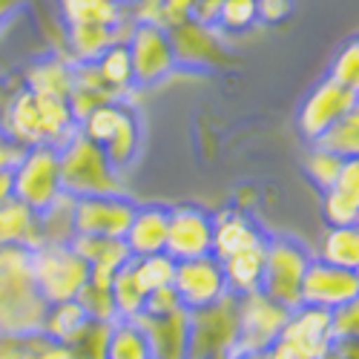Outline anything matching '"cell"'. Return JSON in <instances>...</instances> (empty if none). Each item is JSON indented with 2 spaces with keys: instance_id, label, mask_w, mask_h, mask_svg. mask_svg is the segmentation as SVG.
<instances>
[{
  "instance_id": "25",
  "label": "cell",
  "mask_w": 359,
  "mask_h": 359,
  "mask_svg": "<svg viewBox=\"0 0 359 359\" xmlns=\"http://www.w3.org/2000/svg\"><path fill=\"white\" fill-rule=\"evenodd\" d=\"M89 322L86 311L81 308L78 299H64V302H52L46 305L43 322H41V334L49 337L57 345H69Z\"/></svg>"
},
{
  "instance_id": "40",
  "label": "cell",
  "mask_w": 359,
  "mask_h": 359,
  "mask_svg": "<svg viewBox=\"0 0 359 359\" xmlns=\"http://www.w3.org/2000/svg\"><path fill=\"white\" fill-rule=\"evenodd\" d=\"M327 78H334L345 86H356L359 89V43L356 41H348L345 49L334 57V64H331V75Z\"/></svg>"
},
{
  "instance_id": "35",
  "label": "cell",
  "mask_w": 359,
  "mask_h": 359,
  "mask_svg": "<svg viewBox=\"0 0 359 359\" xmlns=\"http://www.w3.org/2000/svg\"><path fill=\"white\" fill-rule=\"evenodd\" d=\"M109 325L101 319H89L83 331L67 345L69 359H107V339H109Z\"/></svg>"
},
{
  "instance_id": "41",
  "label": "cell",
  "mask_w": 359,
  "mask_h": 359,
  "mask_svg": "<svg viewBox=\"0 0 359 359\" xmlns=\"http://www.w3.org/2000/svg\"><path fill=\"white\" fill-rule=\"evenodd\" d=\"M182 299H178L175 287L172 285H161L156 290H149L144 296V308L141 313L144 316H167V313H175V311H182Z\"/></svg>"
},
{
  "instance_id": "52",
  "label": "cell",
  "mask_w": 359,
  "mask_h": 359,
  "mask_svg": "<svg viewBox=\"0 0 359 359\" xmlns=\"http://www.w3.org/2000/svg\"><path fill=\"white\" fill-rule=\"evenodd\" d=\"M207 359H230V353H216V356H207Z\"/></svg>"
},
{
  "instance_id": "36",
  "label": "cell",
  "mask_w": 359,
  "mask_h": 359,
  "mask_svg": "<svg viewBox=\"0 0 359 359\" xmlns=\"http://www.w3.org/2000/svg\"><path fill=\"white\" fill-rule=\"evenodd\" d=\"M133 271L141 282V287L149 293L161 285H172V271H175V259L167 253H153V256H133Z\"/></svg>"
},
{
  "instance_id": "44",
  "label": "cell",
  "mask_w": 359,
  "mask_h": 359,
  "mask_svg": "<svg viewBox=\"0 0 359 359\" xmlns=\"http://www.w3.org/2000/svg\"><path fill=\"white\" fill-rule=\"evenodd\" d=\"M196 0H161V26L170 29L175 23H184L193 18Z\"/></svg>"
},
{
  "instance_id": "28",
  "label": "cell",
  "mask_w": 359,
  "mask_h": 359,
  "mask_svg": "<svg viewBox=\"0 0 359 359\" xmlns=\"http://www.w3.org/2000/svg\"><path fill=\"white\" fill-rule=\"evenodd\" d=\"M107 359H153L147 334L138 319H115L109 325Z\"/></svg>"
},
{
  "instance_id": "7",
  "label": "cell",
  "mask_w": 359,
  "mask_h": 359,
  "mask_svg": "<svg viewBox=\"0 0 359 359\" xmlns=\"http://www.w3.org/2000/svg\"><path fill=\"white\" fill-rule=\"evenodd\" d=\"M334 342L331 311L313 305H296L282 327L279 339L267 348L271 359H319Z\"/></svg>"
},
{
  "instance_id": "33",
  "label": "cell",
  "mask_w": 359,
  "mask_h": 359,
  "mask_svg": "<svg viewBox=\"0 0 359 359\" xmlns=\"http://www.w3.org/2000/svg\"><path fill=\"white\" fill-rule=\"evenodd\" d=\"M313 144L331 149L342 158H359V107L342 115L337 124L327 127Z\"/></svg>"
},
{
  "instance_id": "31",
  "label": "cell",
  "mask_w": 359,
  "mask_h": 359,
  "mask_svg": "<svg viewBox=\"0 0 359 359\" xmlns=\"http://www.w3.org/2000/svg\"><path fill=\"white\" fill-rule=\"evenodd\" d=\"M95 69L101 75V81L112 89V93L124 95L133 86V61H130V49L127 41H115L109 43L98 57H95Z\"/></svg>"
},
{
  "instance_id": "12",
  "label": "cell",
  "mask_w": 359,
  "mask_h": 359,
  "mask_svg": "<svg viewBox=\"0 0 359 359\" xmlns=\"http://www.w3.org/2000/svg\"><path fill=\"white\" fill-rule=\"evenodd\" d=\"M353 299H359V271L327 264V262L313 256L305 276H302L299 305H313V308L334 311L345 302H353Z\"/></svg>"
},
{
  "instance_id": "15",
  "label": "cell",
  "mask_w": 359,
  "mask_h": 359,
  "mask_svg": "<svg viewBox=\"0 0 359 359\" xmlns=\"http://www.w3.org/2000/svg\"><path fill=\"white\" fill-rule=\"evenodd\" d=\"M172 55H175V67L184 69H210L222 67L227 61V52L222 49V41L213 35L210 26H204L198 20H184L167 29Z\"/></svg>"
},
{
  "instance_id": "48",
  "label": "cell",
  "mask_w": 359,
  "mask_h": 359,
  "mask_svg": "<svg viewBox=\"0 0 359 359\" xmlns=\"http://www.w3.org/2000/svg\"><path fill=\"white\" fill-rule=\"evenodd\" d=\"M12 170H0V207L12 198Z\"/></svg>"
},
{
  "instance_id": "21",
  "label": "cell",
  "mask_w": 359,
  "mask_h": 359,
  "mask_svg": "<svg viewBox=\"0 0 359 359\" xmlns=\"http://www.w3.org/2000/svg\"><path fill=\"white\" fill-rule=\"evenodd\" d=\"M104 153L112 164L115 172H124L133 167V161L138 158V149H141V118L133 107H121V118L112 130V135L101 144Z\"/></svg>"
},
{
  "instance_id": "18",
  "label": "cell",
  "mask_w": 359,
  "mask_h": 359,
  "mask_svg": "<svg viewBox=\"0 0 359 359\" xmlns=\"http://www.w3.org/2000/svg\"><path fill=\"white\" fill-rule=\"evenodd\" d=\"M322 219L327 227L359 224V158H345L337 184L322 190Z\"/></svg>"
},
{
  "instance_id": "2",
  "label": "cell",
  "mask_w": 359,
  "mask_h": 359,
  "mask_svg": "<svg viewBox=\"0 0 359 359\" xmlns=\"http://www.w3.org/2000/svg\"><path fill=\"white\" fill-rule=\"evenodd\" d=\"M57 167H61V190L72 198L101 196V193H124L121 172H115L104 147L89 141L81 130H75L57 147Z\"/></svg>"
},
{
  "instance_id": "37",
  "label": "cell",
  "mask_w": 359,
  "mask_h": 359,
  "mask_svg": "<svg viewBox=\"0 0 359 359\" xmlns=\"http://www.w3.org/2000/svg\"><path fill=\"white\" fill-rule=\"evenodd\" d=\"M121 107H124L121 101H107V104L95 107L93 112H86L81 121H78V130H81L89 141L104 144V141L112 135L118 118H121Z\"/></svg>"
},
{
  "instance_id": "34",
  "label": "cell",
  "mask_w": 359,
  "mask_h": 359,
  "mask_svg": "<svg viewBox=\"0 0 359 359\" xmlns=\"http://www.w3.org/2000/svg\"><path fill=\"white\" fill-rule=\"evenodd\" d=\"M342 164H345L342 156H337V153H331V149L313 144L311 153L305 156V164H302V167H305L308 182L322 193V190H327V187L337 184V178H339V172H342Z\"/></svg>"
},
{
  "instance_id": "9",
  "label": "cell",
  "mask_w": 359,
  "mask_h": 359,
  "mask_svg": "<svg viewBox=\"0 0 359 359\" xmlns=\"http://www.w3.org/2000/svg\"><path fill=\"white\" fill-rule=\"evenodd\" d=\"M290 316V308L262 290L238 296V339L233 351H264L271 348ZM230 351V353H233Z\"/></svg>"
},
{
  "instance_id": "29",
  "label": "cell",
  "mask_w": 359,
  "mask_h": 359,
  "mask_svg": "<svg viewBox=\"0 0 359 359\" xmlns=\"http://www.w3.org/2000/svg\"><path fill=\"white\" fill-rule=\"evenodd\" d=\"M61 12H64L67 26L72 23L121 26L124 23L121 0H61Z\"/></svg>"
},
{
  "instance_id": "11",
  "label": "cell",
  "mask_w": 359,
  "mask_h": 359,
  "mask_svg": "<svg viewBox=\"0 0 359 359\" xmlns=\"http://www.w3.org/2000/svg\"><path fill=\"white\" fill-rule=\"evenodd\" d=\"M356 107H359V89L356 86H345L334 78H325L311 89V95L302 101V107H299L296 127L305 141L313 144L327 127L337 124L342 115H348Z\"/></svg>"
},
{
  "instance_id": "39",
  "label": "cell",
  "mask_w": 359,
  "mask_h": 359,
  "mask_svg": "<svg viewBox=\"0 0 359 359\" xmlns=\"http://www.w3.org/2000/svg\"><path fill=\"white\" fill-rule=\"evenodd\" d=\"M216 23L224 32H248L256 23V0H222Z\"/></svg>"
},
{
  "instance_id": "50",
  "label": "cell",
  "mask_w": 359,
  "mask_h": 359,
  "mask_svg": "<svg viewBox=\"0 0 359 359\" xmlns=\"http://www.w3.org/2000/svg\"><path fill=\"white\" fill-rule=\"evenodd\" d=\"M18 4H20V0H0V20H4V18H6Z\"/></svg>"
},
{
  "instance_id": "46",
  "label": "cell",
  "mask_w": 359,
  "mask_h": 359,
  "mask_svg": "<svg viewBox=\"0 0 359 359\" xmlns=\"http://www.w3.org/2000/svg\"><path fill=\"white\" fill-rule=\"evenodd\" d=\"M135 23H158L161 26V0H138Z\"/></svg>"
},
{
  "instance_id": "47",
  "label": "cell",
  "mask_w": 359,
  "mask_h": 359,
  "mask_svg": "<svg viewBox=\"0 0 359 359\" xmlns=\"http://www.w3.org/2000/svg\"><path fill=\"white\" fill-rule=\"evenodd\" d=\"M219 6H222V0H196L193 20H198L204 26H213L216 23V15H219Z\"/></svg>"
},
{
  "instance_id": "43",
  "label": "cell",
  "mask_w": 359,
  "mask_h": 359,
  "mask_svg": "<svg viewBox=\"0 0 359 359\" xmlns=\"http://www.w3.org/2000/svg\"><path fill=\"white\" fill-rule=\"evenodd\" d=\"M296 0H256V20L267 26H279L293 15Z\"/></svg>"
},
{
  "instance_id": "13",
  "label": "cell",
  "mask_w": 359,
  "mask_h": 359,
  "mask_svg": "<svg viewBox=\"0 0 359 359\" xmlns=\"http://www.w3.org/2000/svg\"><path fill=\"white\" fill-rule=\"evenodd\" d=\"M164 253L172 256L175 262L213 253V213L198 204L170 207Z\"/></svg>"
},
{
  "instance_id": "20",
  "label": "cell",
  "mask_w": 359,
  "mask_h": 359,
  "mask_svg": "<svg viewBox=\"0 0 359 359\" xmlns=\"http://www.w3.org/2000/svg\"><path fill=\"white\" fill-rule=\"evenodd\" d=\"M69 245L89 262V279L109 285L112 276L133 259L124 238H101V236H72Z\"/></svg>"
},
{
  "instance_id": "1",
  "label": "cell",
  "mask_w": 359,
  "mask_h": 359,
  "mask_svg": "<svg viewBox=\"0 0 359 359\" xmlns=\"http://www.w3.org/2000/svg\"><path fill=\"white\" fill-rule=\"evenodd\" d=\"M46 302L35 287L32 248H0V334L41 331Z\"/></svg>"
},
{
  "instance_id": "16",
  "label": "cell",
  "mask_w": 359,
  "mask_h": 359,
  "mask_svg": "<svg viewBox=\"0 0 359 359\" xmlns=\"http://www.w3.org/2000/svg\"><path fill=\"white\" fill-rule=\"evenodd\" d=\"M267 242L264 227L248 213V210H219L213 213V256L224 259L238 250L259 248Z\"/></svg>"
},
{
  "instance_id": "26",
  "label": "cell",
  "mask_w": 359,
  "mask_h": 359,
  "mask_svg": "<svg viewBox=\"0 0 359 359\" xmlns=\"http://www.w3.org/2000/svg\"><path fill=\"white\" fill-rule=\"evenodd\" d=\"M72 83H75V67L64 64L61 57L41 61L26 72V89L29 93H38V95H55V98L69 101Z\"/></svg>"
},
{
  "instance_id": "3",
  "label": "cell",
  "mask_w": 359,
  "mask_h": 359,
  "mask_svg": "<svg viewBox=\"0 0 359 359\" xmlns=\"http://www.w3.org/2000/svg\"><path fill=\"white\" fill-rule=\"evenodd\" d=\"M32 276L43 302L75 299L89 279V262L69 242H43L32 248Z\"/></svg>"
},
{
  "instance_id": "38",
  "label": "cell",
  "mask_w": 359,
  "mask_h": 359,
  "mask_svg": "<svg viewBox=\"0 0 359 359\" xmlns=\"http://www.w3.org/2000/svg\"><path fill=\"white\" fill-rule=\"evenodd\" d=\"M81 308L86 311L89 319H101V322H115L118 313H115V302H112V293H109V285H98L93 279H86V285L81 287V293L75 296Z\"/></svg>"
},
{
  "instance_id": "30",
  "label": "cell",
  "mask_w": 359,
  "mask_h": 359,
  "mask_svg": "<svg viewBox=\"0 0 359 359\" xmlns=\"http://www.w3.org/2000/svg\"><path fill=\"white\" fill-rule=\"evenodd\" d=\"M327 264L359 271V227H327L319 245V256Z\"/></svg>"
},
{
  "instance_id": "49",
  "label": "cell",
  "mask_w": 359,
  "mask_h": 359,
  "mask_svg": "<svg viewBox=\"0 0 359 359\" xmlns=\"http://www.w3.org/2000/svg\"><path fill=\"white\" fill-rule=\"evenodd\" d=\"M230 359H271V351H233Z\"/></svg>"
},
{
  "instance_id": "14",
  "label": "cell",
  "mask_w": 359,
  "mask_h": 359,
  "mask_svg": "<svg viewBox=\"0 0 359 359\" xmlns=\"http://www.w3.org/2000/svg\"><path fill=\"white\" fill-rule=\"evenodd\" d=\"M172 287H175L178 299H182V305L187 311H196V308H204V305L216 302V299H222L227 293L222 262L213 253L175 262Z\"/></svg>"
},
{
  "instance_id": "6",
  "label": "cell",
  "mask_w": 359,
  "mask_h": 359,
  "mask_svg": "<svg viewBox=\"0 0 359 359\" xmlns=\"http://www.w3.org/2000/svg\"><path fill=\"white\" fill-rule=\"evenodd\" d=\"M238 339V296L224 293L216 302L190 311V348L187 359H207L230 353Z\"/></svg>"
},
{
  "instance_id": "23",
  "label": "cell",
  "mask_w": 359,
  "mask_h": 359,
  "mask_svg": "<svg viewBox=\"0 0 359 359\" xmlns=\"http://www.w3.org/2000/svg\"><path fill=\"white\" fill-rule=\"evenodd\" d=\"M4 130L12 141H18L20 147H32V144H46L43 135H41V118H38V104H35V95L23 89L18 93L6 112H4Z\"/></svg>"
},
{
  "instance_id": "10",
  "label": "cell",
  "mask_w": 359,
  "mask_h": 359,
  "mask_svg": "<svg viewBox=\"0 0 359 359\" xmlns=\"http://www.w3.org/2000/svg\"><path fill=\"white\" fill-rule=\"evenodd\" d=\"M135 213V201L124 193L81 196L72 201V230L75 236L124 238Z\"/></svg>"
},
{
  "instance_id": "42",
  "label": "cell",
  "mask_w": 359,
  "mask_h": 359,
  "mask_svg": "<svg viewBox=\"0 0 359 359\" xmlns=\"http://www.w3.org/2000/svg\"><path fill=\"white\" fill-rule=\"evenodd\" d=\"M331 334H334V339L359 337V299L331 311Z\"/></svg>"
},
{
  "instance_id": "51",
  "label": "cell",
  "mask_w": 359,
  "mask_h": 359,
  "mask_svg": "<svg viewBox=\"0 0 359 359\" xmlns=\"http://www.w3.org/2000/svg\"><path fill=\"white\" fill-rule=\"evenodd\" d=\"M319 359H342V356H339V353H337L334 348H327V351H325V353H322Z\"/></svg>"
},
{
  "instance_id": "32",
  "label": "cell",
  "mask_w": 359,
  "mask_h": 359,
  "mask_svg": "<svg viewBox=\"0 0 359 359\" xmlns=\"http://www.w3.org/2000/svg\"><path fill=\"white\" fill-rule=\"evenodd\" d=\"M109 293H112L118 319H135V316H141L147 290L141 287V282H138V276H135V271H133V259L112 276Z\"/></svg>"
},
{
  "instance_id": "5",
  "label": "cell",
  "mask_w": 359,
  "mask_h": 359,
  "mask_svg": "<svg viewBox=\"0 0 359 359\" xmlns=\"http://www.w3.org/2000/svg\"><path fill=\"white\" fill-rule=\"evenodd\" d=\"M12 193L35 213L61 196V167H57V147L55 144H32L23 149V156L12 167Z\"/></svg>"
},
{
  "instance_id": "27",
  "label": "cell",
  "mask_w": 359,
  "mask_h": 359,
  "mask_svg": "<svg viewBox=\"0 0 359 359\" xmlns=\"http://www.w3.org/2000/svg\"><path fill=\"white\" fill-rule=\"evenodd\" d=\"M67 38L81 64H93L109 43L127 41V35H121V26H98V23H72L67 26Z\"/></svg>"
},
{
  "instance_id": "19",
  "label": "cell",
  "mask_w": 359,
  "mask_h": 359,
  "mask_svg": "<svg viewBox=\"0 0 359 359\" xmlns=\"http://www.w3.org/2000/svg\"><path fill=\"white\" fill-rule=\"evenodd\" d=\"M167 222H170V207L167 204H135L133 222L124 233V242H127L130 253L135 259L164 253V248H167Z\"/></svg>"
},
{
  "instance_id": "24",
  "label": "cell",
  "mask_w": 359,
  "mask_h": 359,
  "mask_svg": "<svg viewBox=\"0 0 359 359\" xmlns=\"http://www.w3.org/2000/svg\"><path fill=\"white\" fill-rule=\"evenodd\" d=\"M219 262H222L224 282H227V290H230V293L245 296V293L259 290V285H262V271H264V245L238 250V253L224 256V259H219Z\"/></svg>"
},
{
  "instance_id": "22",
  "label": "cell",
  "mask_w": 359,
  "mask_h": 359,
  "mask_svg": "<svg viewBox=\"0 0 359 359\" xmlns=\"http://www.w3.org/2000/svg\"><path fill=\"white\" fill-rule=\"evenodd\" d=\"M38 213L20 198H9L0 207V248H38Z\"/></svg>"
},
{
  "instance_id": "17",
  "label": "cell",
  "mask_w": 359,
  "mask_h": 359,
  "mask_svg": "<svg viewBox=\"0 0 359 359\" xmlns=\"http://www.w3.org/2000/svg\"><path fill=\"white\" fill-rule=\"evenodd\" d=\"M144 327L153 359H187L190 348V311L182 308L167 316H135Z\"/></svg>"
},
{
  "instance_id": "8",
  "label": "cell",
  "mask_w": 359,
  "mask_h": 359,
  "mask_svg": "<svg viewBox=\"0 0 359 359\" xmlns=\"http://www.w3.org/2000/svg\"><path fill=\"white\" fill-rule=\"evenodd\" d=\"M127 49L133 61V86H156L178 69L170 35L158 23H133Z\"/></svg>"
},
{
  "instance_id": "45",
  "label": "cell",
  "mask_w": 359,
  "mask_h": 359,
  "mask_svg": "<svg viewBox=\"0 0 359 359\" xmlns=\"http://www.w3.org/2000/svg\"><path fill=\"white\" fill-rule=\"evenodd\" d=\"M23 149L26 147H20L18 141H12L4 130H0V170H12L18 164V158L23 156Z\"/></svg>"
},
{
  "instance_id": "4",
  "label": "cell",
  "mask_w": 359,
  "mask_h": 359,
  "mask_svg": "<svg viewBox=\"0 0 359 359\" xmlns=\"http://www.w3.org/2000/svg\"><path fill=\"white\" fill-rule=\"evenodd\" d=\"M313 253L305 242L293 236H271L264 242V271L259 290L267 293L276 302L296 308L299 305V290H302V276L308 271Z\"/></svg>"
}]
</instances>
